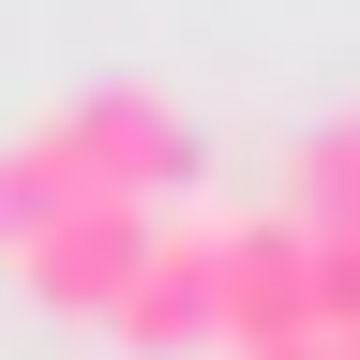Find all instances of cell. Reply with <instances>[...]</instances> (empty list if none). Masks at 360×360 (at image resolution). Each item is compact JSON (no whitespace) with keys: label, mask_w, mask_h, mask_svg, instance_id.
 Returning <instances> with one entry per match:
<instances>
[{"label":"cell","mask_w":360,"mask_h":360,"mask_svg":"<svg viewBox=\"0 0 360 360\" xmlns=\"http://www.w3.org/2000/svg\"><path fill=\"white\" fill-rule=\"evenodd\" d=\"M300 285H315V330H360V225H300Z\"/></svg>","instance_id":"cell-6"},{"label":"cell","mask_w":360,"mask_h":360,"mask_svg":"<svg viewBox=\"0 0 360 360\" xmlns=\"http://www.w3.org/2000/svg\"><path fill=\"white\" fill-rule=\"evenodd\" d=\"M135 240H150V210H60V225H30V240H15V285H30L45 315H75V330H105Z\"/></svg>","instance_id":"cell-4"},{"label":"cell","mask_w":360,"mask_h":360,"mask_svg":"<svg viewBox=\"0 0 360 360\" xmlns=\"http://www.w3.org/2000/svg\"><path fill=\"white\" fill-rule=\"evenodd\" d=\"M210 255H225V225H195V210H150V240H135L120 300H105V330H120L135 360L210 345Z\"/></svg>","instance_id":"cell-2"},{"label":"cell","mask_w":360,"mask_h":360,"mask_svg":"<svg viewBox=\"0 0 360 360\" xmlns=\"http://www.w3.org/2000/svg\"><path fill=\"white\" fill-rule=\"evenodd\" d=\"M30 150L60 165V195H75V210H165L180 180H195V120H180L165 90L105 75V90H60V105L30 120Z\"/></svg>","instance_id":"cell-1"},{"label":"cell","mask_w":360,"mask_h":360,"mask_svg":"<svg viewBox=\"0 0 360 360\" xmlns=\"http://www.w3.org/2000/svg\"><path fill=\"white\" fill-rule=\"evenodd\" d=\"M345 360H360V330H345Z\"/></svg>","instance_id":"cell-9"},{"label":"cell","mask_w":360,"mask_h":360,"mask_svg":"<svg viewBox=\"0 0 360 360\" xmlns=\"http://www.w3.org/2000/svg\"><path fill=\"white\" fill-rule=\"evenodd\" d=\"M240 360H345L330 330H285V345H240Z\"/></svg>","instance_id":"cell-8"},{"label":"cell","mask_w":360,"mask_h":360,"mask_svg":"<svg viewBox=\"0 0 360 360\" xmlns=\"http://www.w3.org/2000/svg\"><path fill=\"white\" fill-rule=\"evenodd\" d=\"M285 225H360V105H315L285 135Z\"/></svg>","instance_id":"cell-5"},{"label":"cell","mask_w":360,"mask_h":360,"mask_svg":"<svg viewBox=\"0 0 360 360\" xmlns=\"http://www.w3.org/2000/svg\"><path fill=\"white\" fill-rule=\"evenodd\" d=\"M285 330H315L300 225H285V210H240V225H225V255H210V345L240 360V345H285Z\"/></svg>","instance_id":"cell-3"},{"label":"cell","mask_w":360,"mask_h":360,"mask_svg":"<svg viewBox=\"0 0 360 360\" xmlns=\"http://www.w3.org/2000/svg\"><path fill=\"white\" fill-rule=\"evenodd\" d=\"M60 210H75V195H60V165H45L30 135H15V150H0V255H15L30 225H60Z\"/></svg>","instance_id":"cell-7"}]
</instances>
